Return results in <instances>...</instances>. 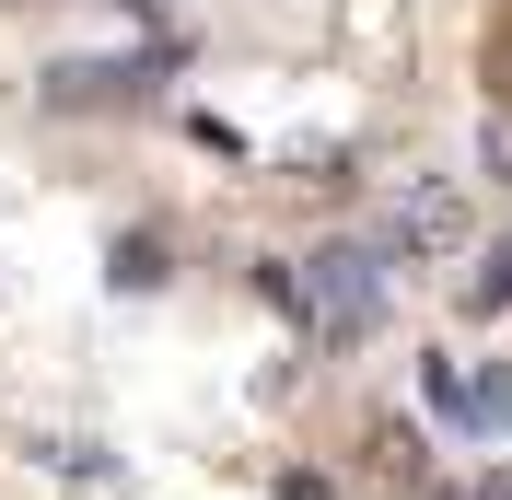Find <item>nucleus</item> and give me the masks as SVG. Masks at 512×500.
<instances>
[{"label":"nucleus","mask_w":512,"mask_h":500,"mask_svg":"<svg viewBox=\"0 0 512 500\" xmlns=\"http://www.w3.org/2000/svg\"><path fill=\"white\" fill-rule=\"evenodd\" d=\"M373 303H384V245H326L315 291H303V326H315L326 349H350L361 326H373Z\"/></svg>","instance_id":"f257e3e1"},{"label":"nucleus","mask_w":512,"mask_h":500,"mask_svg":"<svg viewBox=\"0 0 512 500\" xmlns=\"http://www.w3.org/2000/svg\"><path fill=\"white\" fill-rule=\"evenodd\" d=\"M280 500H338V489H326V477H291V489H280Z\"/></svg>","instance_id":"f03ea898"}]
</instances>
